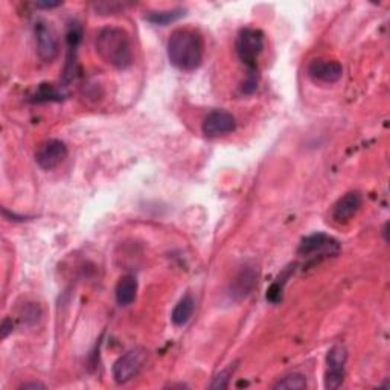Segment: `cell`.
<instances>
[{
  "instance_id": "obj_1",
  "label": "cell",
  "mask_w": 390,
  "mask_h": 390,
  "mask_svg": "<svg viewBox=\"0 0 390 390\" xmlns=\"http://www.w3.org/2000/svg\"><path fill=\"white\" fill-rule=\"evenodd\" d=\"M168 58H170V63L182 72L197 70L205 58V41H203L201 34L192 28L173 31L168 40Z\"/></svg>"
},
{
  "instance_id": "obj_2",
  "label": "cell",
  "mask_w": 390,
  "mask_h": 390,
  "mask_svg": "<svg viewBox=\"0 0 390 390\" xmlns=\"http://www.w3.org/2000/svg\"><path fill=\"white\" fill-rule=\"evenodd\" d=\"M95 48L105 63L116 69H128L135 61L130 34L119 26H104L98 31Z\"/></svg>"
},
{
  "instance_id": "obj_3",
  "label": "cell",
  "mask_w": 390,
  "mask_h": 390,
  "mask_svg": "<svg viewBox=\"0 0 390 390\" xmlns=\"http://www.w3.org/2000/svg\"><path fill=\"white\" fill-rule=\"evenodd\" d=\"M238 58L249 69L250 74H258V58L264 51V34L256 28H243L235 41Z\"/></svg>"
},
{
  "instance_id": "obj_4",
  "label": "cell",
  "mask_w": 390,
  "mask_h": 390,
  "mask_svg": "<svg viewBox=\"0 0 390 390\" xmlns=\"http://www.w3.org/2000/svg\"><path fill=\"white\" fill-rule=\"evenodd\" d=\"M340 252V243L323 232L305 236L297 247V255L302 258L325 260Z\"/></svg>"
},
{
  "instance_id": "obj_5",
  "label": "cell",
  "mask_w": 390,
  "mask_h": 390,
  "mask_svg": "<svg viewBox=\"0 0 390 390\" xmlns=\"http://www.w3.org/2000/svg\"><path fill=\"white\" fill-rule=\"evenodd\" d=\"M147 356L148 352L144 348H135L122 354V356L114 361L112 368L114 381H116L118 384H126L135 377H137L139 372L145 365Z\"/></svg>"
},
{
  "instance_id": "obj_6",
  "label": "cell",
  "mask_w": 390,
  "mask_h": 390,
  "mask_svg": "<svg viewBox=\"0 0 390 390\" xmlns=\"http://www.w3.org/2000/svg\"><path fill=\"white\" fill-rule=\"evenodd\" d=\"M348 349L343 343H335L326 354V372H325V387L328 390H335L342 387L347 374Z\"/></svg>"
},
{
  "instance_id": "obj_7",
  "label": "cell",
  "mask_w": 390,
  "mask_h": 390,
  "mask_svg": "<svg viewBox=\"0 0 390 390\" xmlns=\"http://www.w3.org/2000/svg\"><path fill=\"white\" fill-rule=\"evenodd\" d=\"M67 147L63 140L49 139L37 148L35 152V162L44 171H52L66 161Z\"/></svg>"
},
{
  "instance_id": "obj_8",
  "label": "cell",
  "mask_w": 390,
  "mask_h": 390,
  "mask_svg": "<svg viewBox=\"0 0 390 390\" xmlns=\"http://www.w3.org/2000/svg\"><path fill=\"white\" fill-rule=\"evenodd\" d=\"M34 34H35V44H37L39 57L43 61H46V63L54 61L58 55V49H60L55 31L52 29L46 22L39 20L34 25Z\"/></svg>"
},
{
  "instance_id": "obj_9",
  "label": "cell",
  "mask_w": 390,
  "mask_h": 390,
  "mask_svg": "<svg viewBox=\"0 0 390 390\" xmlns=\"http://www.w3.org/2000/svg\"><path fill=\"white\" fill-rule=\"evenodd\" d=\"M236 130V119L232 113L226 110H212L208 116L203 119L201 131L206 137H220L226 136L229 133Z\"/></svg>"
},
{
  "instance_id": "obj_10",
  "label": "cell",
  "mask_w": 390,
  "mask_h": 390,
  "mask_svg": "<svg viewBox=\"0 0 390 390\" xmlns=\"http://www.w3.org/2000/svg\"><path fill=\"white\" fill-rule=\"evenodd\" d=\"M363 205V195L358 191H351L335 201L331 217L335 223H348L358 214Z\"/></svg>"
},
{
  "instance_id": "obj_11",
  "label": "cell",
  "mask_w": 390,
  "mask_h": 390,
  "mask_svg": "<svg viewBox=\"0 0 390 390\" xmlns=\"http://www.w3.org/2000/svg\"><path fill=\"white\" fill-rule=\"evenodd\" d=\"M308 75L314 81L334 84L343 76V66L335 60H314L308 66Z\"/></svg>"
},
{
  "instance_id": "obj_12",
  "label": "cell",
  "mask_w": 390,
  "mask_h": 390,
  "mask_svg": "<svg viewBox=\"0 0 390 390\" xmlns=\"http://www.w3.org/2000/svg\"><path fill=\"white\" fill-rule=\"evenodd\" d=\"M83 31L79 23H70L67 32H66V40H67V58H66V67H65V83H70L75 76L76 72V48L79 41H81Z\"/></svg>"
},
{
  "instance_id": "obj_13",
  "label": "cell",
  "mask_w": 390,
  "mask_h": 390,
  "mask_svg": "<svg viewBox=\"0 0 390 390\" xmlns=\"http://www.w3.org/2000/svg\"><path fill=\"white\" fill-rule=\"evenodd\" d=\"M256 279H258V273L255 271V269L244 267L234 278L232 283H230V290H229L230 297L235 300H241L249 296L256 285Z\"/></svg>"
},
{
  "instance_id": "obj_14",
  "label": "cell",
  "mask_w": 390,
  "mask_h": 390,
  "mask_svg": "<svg viewBox=\"0 0 390 390\" xmlns=\"http://www.w3.org/2000/svg\"><path fill=\"white\" fill-rule=\"evenodd\" d=\"M114 296H116L118 305L121 307L131 305L137 296V279L133 276V274H126V276H122L116 283Z\"/></svg>"
},
{
  "instance_id": "obj_15",
  "label": "cell",
  "mask_w": 390,
  "mask_h": 390,
  "mask_svg": "<svg viewBox=\"0 0 390 390\" xmlns=\"http://www.w3.org/2000/svg\"><path fill=\"white\" fill-rule=\"evenodd\" d=\"M67 96L69 95L65 90V87H57L54 84L43 83L37 88H35L34 95L31 96V102H35V104L60 102V101H65Z\"/></svg>"
},
{
  "instance_id": "obj_16",
  "label": "cell",
  "mask_w": 390,
  "mask_h": 390,
  "mask_svg": "<svg viewBox=\"0 0 390 390\" xmlns=\"http://www.w3.org/2000/svg\"><path fill=\"white\" fill-rule=\"evenodd\" d=\"M194 309H195V300L194 297L189 295H184L177 305L174 307L173 313H171V321L175 326H184L191 321V317L194 314Z\"/></svg>"
},
{
  "instance_id": "obj_17",
  "label": "cell",
  "mask_w": 390,
  "mask_h": 390,
  "mask_svg": "<svg viewBox=\"0 0 390 390\" xmlns=\"http://www.w3.org/2000/svg\"><path fill=\"white\" fill-rule=\"evenodd\" d=\"M295 273V265H292V269L291 267H287L285 270H283L279 276L274 279V282L270 285V288L267 290V300L270 304H279L281 300H282V296H283V288H285L287 285V282L290 279L291 274Z\"/></svg>"
},
{
  "instance_id": "obj_18",
  "label": "cell",
  "mask_w": 390,
  "mask_h": 390,
  "mask_svg": "<svg viewBox=\"0 0 390 390\" xmlns=\"http://www.w3.org/2000/svg\"><path fill=\"white\" fill-rule=\"evenodd\" d=\"M184 15L183 8H175V10H166V11H152L145 15V20L153 25L166 26L171 25L177 20H180Z\"/></svg>"
},
{
  "instance_id": "obj_19",
  "label": "cell",
  "mask_w": 390,
  "mask_h": 390,
  "mask_svg": "<svg viewBox=\"0 0 390 390\" xmlns=\"http://www.w3.org/2000/svg\"><path fill=\"white\" fill-rule=\"evenodd\" d=\"M307 387V378L305 375L299 374V372H292L285 377H282L273 389H281V390H300Z\"/></svg>"
},
{
  "instance_id": "obj_20",
  "label": "cell",
  "mask_w": 390,
  "mask_h": 390,
  "mask_svg": "<svg viewBox=\"0 0 390 390\" xmlns=\"http://www.w3.org/2000/svg\"><path fill=\"white\" fill-rule=\"evenodd\" d=\"M235 370H236V363H234V365H229L226 369L221 370L220 374L214 378V381L209 384V389H227L229 381H230V378H232Z\"/></svg>"
},
{
  "instance_id": "obj_21",
  "label": "cell",
  "mask_w": 390,
  "mask_h": 390,
  "mask_svg": "<svg viewBox=\"0 0 390 390\" xmlns=\"http://www.w3.org/2000/svg\"><path fill=\"white\" fill-rule=\"evenodd\" d=\"M40 316H41V309H40L39 304H26L22 309V321L26 325L37 323Z\"/></svg>"
},
{
  "instance_id": "obj_22",
  "label": "cell",
  "mask_w": 390,
  "mask_h": 390,
  "mask_svg": "<svg viewBox=\"0 0 390 390\" xmlns=\"http://www.w3.org/2000/svg\"><path fill=\"white\" fill-rule=\"evenodd\" d=\"M241 88H243V93L252 95L256 88H258V74L247 72V78L244 79Z\"/></svg>"
},
{
  "instance_id": "obj_23",
  "label": "cell",
  "mask_w": 390,
  "mask_h": 390,
  "mask_svg": "<svg viewBox=\"0 0 390 390\" xmlns=\"http://www.w3.org/2000/svg\"><path fill=\"white\" fill-rule=\"evenodd\" d=\"M96 11H102L101 14H109V11H114V10H123V4H119V2H102V4H96Z\"/></svg>"
},
{
  "instance_id": "obj_24",
  "label": "cell",
  "mask_w": 390,
  "mask_h": 390,
  "mask_svg": "<svg viewBox=\"0 0 390 390\" xmlns=\"http://www.w3.org/2000/svg\"><path fill=\"white\" fill-rule=\"evenodd\" d=\"M13 328H14V323H13V318H5V321L2 322V339L5 340L8 335H10L13 332Z\"/></svg>"
},
{
  "instance_id": "obj_25",
  "label": "cell",
  "mask_w": 390,
  "mask_h": 390,
  "mask_svg": "<svg viewBox=\"0 0 390 390\" xmlns=\"http://www.w3.org/2000/svg\"><path fill=\"white\" fill-rule=\"evenodd\" d=\"M61 5H63L61 2H37L35 4V6L43 8V10H52V8H58Z\"/></svg>"
},
{
  "instance_id": "obj_26",
  "label": "cell",
  "mask_w": 390,
  "mask_h": 390,
  "mask_svg": "<svg viewBox=\"0 0 390 390\" xmlns=\"http://www.w3.org/2000/svg\"><path fill=\"white\" fill-rule=\"evenodd\" d=\"M20 389H23V390H29V389L37 390V389H46V386L41 384V383H26V384H22Z\"/></svg>"
}]
</instances>
